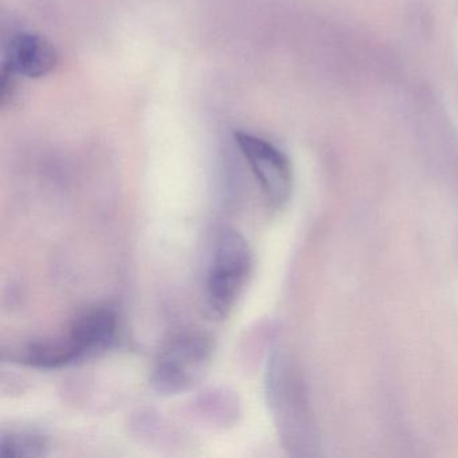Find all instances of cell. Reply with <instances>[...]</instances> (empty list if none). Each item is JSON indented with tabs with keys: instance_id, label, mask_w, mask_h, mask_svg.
<instances>
[{
	"instance_id": "cell-5",
	"label": "cell",
	"mask_w": 458,
	"mask_h": 458,
	"mask_svg": "<svg viewBox=\"0 0 458 458\" xmlns=\"http://www.w3.org/2000/svg\"><path fill=\"white\" fill-rule=\"evenodd\" d=\"M117 328L119 320L112 308H93L73 321L66 337L82 360L111 348L116 340Z\"/></svg>"
},
{
	"instance_id": "cell-9",
	"label": "cell",
	"mask_w": 458,
	"mask_h": 458,
	"mask_svg": "<svg viewBox=\"0 0 458 458\" xmlns=\"http://www.w3.org/2000/svg\"><path fill=\"white\" fill-rule=\"evenodd\" d=\"M50 441L44 434L30 430L4 431L0 436V455L12 458L47 457Z\"/></svg>"
},
{
	"instance_id": "cell-8",
	"label": "cell",
	"mask_w": 458,
	"mask_h": 458,
	"mask_svg": "<svg viewBox=\"0 0 458 458\" xmlns=\"http://www.w3.org/2000/svg\"><path fill=\"white\" fill-rule=\"evenodd\" d=\"M18 360L34 369H55L79 363L80 358L65 337L64 340L30 343L21 351Z\"/></svg>"
},
{
	"instance_id": "cell-3",
	"label": "cell",
	"mask_w": 458,
	"mask_h": 458,
	"mask_svg": "<svg viewBox=\"0 0 458 458\" xmlns=\"http://www.w3.org/2000/svg\"><path fill=\"white\" fill-rule=\"evenodd\" d=\"M235 141L267 202L275 208L285 205L293 189L288 157L270 141L251 133L237 132Z\"/></svg>"
},
{
	"instance_id": "cell-7",
	"label": "cell",
	"mask_w": 458,
	"mask_h": 458,
	"mask_svg": "<svg viewBox=\"0 0 458 458\" xmlns=\"http://www.w3.org/2000/svg\"><path fill=\"white\" fill-rule=\"evenodd\" d=\"M192 412L202 423L211 428L234 425L240 414L237 395L232 391L213 388L199 394L192 403Z\"/></svg>"
},
{
	"instance_id": "cell-1",
	"label": "cell",
	"mask_w": 458,
	"mask_h": 458,
	"mask_svg": "<svg viewBox=\"0 0 458 458\" xmlns=\"http://www.w3.org/2000/svg\"><path fill=\"white\" fill-rule=\"evenodd\" d=\"M253 269L248 241L232 229L219 233L206 280V302L213 318L230 315L245 289Z\"/></svg>"
},
{
	"instance_id": "cell-2",
	"label": "cell",
	"mask_w": 458,
	"mask_h": 458,
	"mask_svg": "<svg viewBox=\"0 0 458 458\" xmlns=\"http://www.w3.org/2000/svg\"><path fill=\"white\" fill-rule=\"evenodd\" d=\"M214 343L208 335L184 332L163 347L151 372V386L165 396L179 395L197 387L213 363Z\"/></svg>"
},
{
	"instance_id": "cell-10",
	"label": "cell",
	"mask_w": 458,
	"mask_h": 458,
	"mask_svg": "<svg viewBox=\"0 0 458 458\" xmlns=\"http://www.w3.org/2000/svg\"><path fill=\"white\" fill-rule=\"evenodd\" d=\"M17 74L10 71L9 68L4 66L2 69V84H0V100L2 106H6L7 104L12 103L17 95Z\"/></svg>"
},
{
	"instance_id": "cell-4",
	"label": "cell",
	"mask_w": 458,
	"mask_h": 458,
	"mask_svg": "<svg viewBox=\"0 0 458 458\" xmlns=\"http://www.w3.org/2000/svg\"><path fill=\"white\" fill-rule=\"evenodd\" d=\"M267 393L276 425L289 449L301 447L302 406L296 379L280 356H275L267 369Z\"/></svg>"
},
{
	"instance_id": "cell-6",
	"label": "cell",
	"mask_w": 458,
	"mask_h": 458,
	"mask_svg": "<svg viewBox=\"0 0 458 458\" xmlns=\"http://www.w3.org/2000/svg\"><path fill=\"white\" fill-rule=\"evenodd\" d=\"M58 63L55 47L38 34L22 33L10 41L4 66L17 76L41 79L47 76Z\"/></svg>"
}]
</instances>
